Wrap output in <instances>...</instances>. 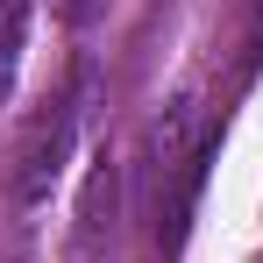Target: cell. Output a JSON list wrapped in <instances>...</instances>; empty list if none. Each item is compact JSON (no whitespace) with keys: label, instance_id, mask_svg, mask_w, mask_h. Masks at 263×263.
Wrapping results in <instances>:
<instances>
[{"label":"cell","instance_id":"1","mask_svg":"<svg viewBox=\"0 0 263 263\" xmlns=\"http://www.w3.org/2000/svg\"><path fill=\"white\" fill-rule=\"evenodd\" d=\"M71 135H79V100H57L36 121V135L22 142V171H14V199L22 206H43L50 199V185L64 178V157H71Z\"/></svg>","mask_w":263,"mask_h":263},{"label":"cell","instance_id":"2","mask_svg":"<svg viewBox=\"0 0 263 263\" xmlns=\"http://www.w3.org/2000/svg\"><path fill=\"white\" fill-rule=\"evenodd\" d=\"M29 14H36V0H0V114H7L14 86H22V57H29Z\"/></svg>","mask_w":263,"mask_h":263}]
</instances>
